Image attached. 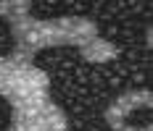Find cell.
<instances>
[{
	"mask_svg": "<svg viewBox=\"0 0 153 131\" xmlns=\"http://www.w3.org/2000/svg\"><path fill=\"white\" fill-rule=\"evenodd\" d=\"M116 131H151V126L145 123L143 129H132V126H127V123H124V126H119V129H116Z\"/></svg>",
	"mask_w": 153,
	"mask_h": 131,
	"instance_id": "5b68a950",
	"label": "cell"
},
{
	"mask_svg": "<svg viewBox=\"0 0 153 131\" xmlns=\"http://www.w3.org/2000/svg\"><path fill=\"white\" fill-rule=\"evenodd\" d=\"M27 3H32V0H27Z\"/></svg>",
	"mask_w": 153,
	"mask_h": 131,
	"instance_id": "8992f818",
	"label": "cell"
},
{
	"mask_svg": "<svg viewBox=\"0 0 153 131\" xmlns=\"http://www.w3.org/2000/svg\"><path fill=\"white\" fill-rule=\"evenodd\" d=\"M151 105H153L151 89H127V92H122L116 100L108 105L106 123L111 126V131H116L119 126L127 123V118L132 116L137 108H151Z\"/></svg>",
	"mask_w": 153,
	"mask_h": 131,
	"instance_id": "3957f363",
	"label": "cell"
},
{
	"mask_svg": "<svg viewBox=\"0 0 153 131\" xmlns=\"http://www.w3.org/2000/svg\"><path fill=\"white\" fill-rule=\"evenodd\" d=\"M79 55L87 60V63H108V60L119 58L122 50H119L114 42H108V40H103V37L98 34L90 45H85V47L79 50Z\"/></svg>",
	"mask_w": 153,
	"mask_h": 131,
	"instance_id": "277c9868",
	"label": "cell"
},
{
	"mask_svg": "<svg viewBox=\"0 0 153 131\" xmlns=\"http://www.w3.org/2000/svg\"><path fill=\"white\" fill-rule=\"evenodd\" d=\"M0 97L11 105L5 131H66L69 118L50 100V76L29 58L0 55Z\"/></svg>",
	"mask_w": 153,
	"mask_h": 131,
	"instance_id": "6da1fadb",
	"label": "cell"
},
{
	"mask_svg": "<svg viewBox=\"0 0 153 131\" xmlns=\"http://www.w3.org/2000/svg\"><path fill=\"white\" fill-rule=\"evenodd\" d=\"M0 18L8 21L13 34V53L21 58H34L48 47H76L82 50L98 37V24L85 16H58L37 18L29 13L27 0H0Z\"/></svg>",
	"mask_w": 153,
	"mask_h": 131,
	"instance_id": "7a4b0ae2",
	"label": "cell"
}]
</instances>
